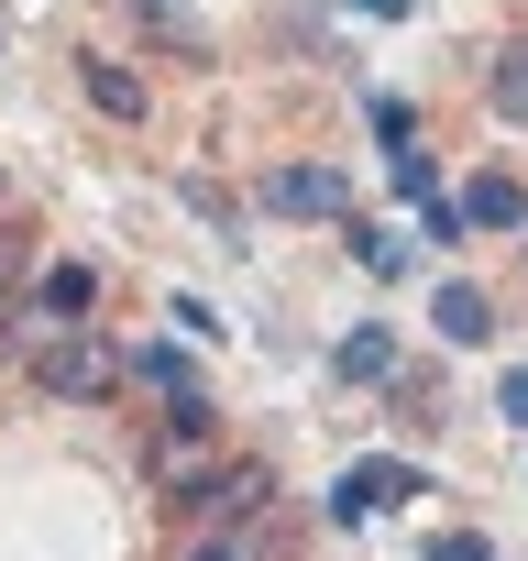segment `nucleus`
<instances>
[{
    "label": "nucleus",
    "instance_id": "obj_11",
    "mask_svg": "<svg viewBox=\"0 0 528 561\" xmlns=\"http://www.w3.org/2000/svg\"><path fill=\"white\" fill-rule=\"evenodd\" d=\"M353 253H364L375 275H397V264H408V242H397V231H364V220H353Z\"/></svg>",
    "mask_w": 528,
    "mask_h": 561
},
{
    "label": "nucleus",
    "instance_id": "obj_13",
    "mask_svg": "<svg viewBox=\"0 0 528 561\" xmlns=\"http://www.w3.org/2000/svg\"><path fill=\"white\" fill-rule=\"evenodd\" d=\"M429 561H495V550H484L473 528H451V539H429Z\"/></svg>",
    "mask_w": 528,
    "mask_h": 561
},
{
    "label": "nucleus",
    "instance_id": "obj_3",
    "mask_svg": "<svg viewBox=\"0 0 528 561\" xmlns=\"http://www.w3.org/2000/svg\"><path fill=\"white\" fill-rule=\"evenodd\" d=\"M408 495H429V473H418V462H353L331 506H342V517H375V506H408Z\"/></svg>",
    "mask_w": 528,
    "mask_h": 561
},
{
    "label": "nucleus",
    "instance_id": "obj_2",
    "mask_svg": "<svg viewBox=\"0 0 528 561\" xmlns=\"http://www.w3.org/2000/svg\"><path fill=\"white\" fill-rule=\"evenodd\" d=\"M264 209H298V220H353V187L331 165H276L264 176Z\"/></svg>",
    "mask_w": 528,
    "mask_h": 561
},
{
    "label": "nucleus",
    "instance_id": "obj_7",
    "mask_svg": "<svg viewBox=\"0 0 528 561\" xmlns=\"http://www.w3.org/2000/svg\"><path fill=\"white\" fill-rule=\"evenodd\" d=\"M331 364H342V386H397V342L386 331H342Z\"/></svg>",
    "mask_w": 528,
    "mask_h": 561
},
{
    "label": "nucleus",
    "instance_id": "obj_8",
    "mask_svg": "<svg viewBox=\"0 0 528 561\" xmlns=\"http://www.w3.org/2000/svg\"><path fill=\"white\" fill-rule=\"evenodd\" d=\"M429 320H440V342H495V309H484L473 287H440V309H429Z\"/></svg>",
    "mask_w": 528,
    "mask_h": 561
},
{
    "label": "nucleus",
    "instance_id": "obj_12",
    "mask_svg": "<svg viewBox=\"0 0 528 561\" xmlns=\"http://www.w3.org/2000/svg\"><path fill=\"white\" fill-rule=\"evenodd\" d=\"M495 408H506V430L528 440V364H506V386H495Z\"/></svg>",
    "mask_w": 528,
    "mask_h": 561
},
{
    "label": "nucleus",
    "instance_id": "obj_4",
    "mask_svg": "<svg viewBox=\"0 0 528 561\" xmlns=\"http://www.w3.org/2000/svg\"><path fill=\"white\" fill-rule=\"evenodd\" d=\"M89 309H100V275H89V264H45L34 320H45V331H89Z\"/></svg>",
    "mask_w": 528,
    "mask_h": 561
},
{
    "label": "nucleus",
    "instance_id": "obj_9",
    "mask_svg": "<svg viewBox=\"0 0 528 561\" xmlns=\"http://www.w3.org/2000/svg\"><path fill=\"white\" fill-rule=\"evenodd\" d=\"M495 111H506V122H528V45H506V56H495Z\"/></svg>",
    "mask_w": 528,
    "mask_h": 561
},
{
    "label": "nucleus",
    "instance_id": "obj_10",
    "mask_svg": "<svg viewBox=\"0 0 528 561\" xmlns=\"http://www.w3.org/2000/svg\"><path fill=\"white\" fill-rule=\"evenodd\" d=\"M89 100H100V111H111V122H133V111H144V89H133V78H122V67H89Z\"/></svg>",
    "mask_w": 528,
    "mask_h": 561
},
{
    "label": "nucleus",
    "instance_id": "obj_14",
    "mask_svg": "<svg viewBox=\"0 0 528 561\" xmlns=\"http://www.w3.org/2000/svg\"><path fill=\"white\" fill-rule=\"evenodd\" d=\"M187 561H253V550H242V539H209V550H187Z\"/></svg>",
    "mask_w": 528,
    "mask_h": 561
},
{
    "label": "nucleus",
    "instance_id": "obj_1",
    "mask_svg": "<svg viewBox=\"0 0 528 561\" xmlns=\"http://www.w3.org/2000/svg\"><path fill=\"white\" fill-rule=\"evenodd\" d=\"M23 375H34L45 397H100V386H111V353H100L89 331H67V342H23Z\"/></svg>",
    "mask_w": 528,
    "mask_h": 561
},
{
    "label": "nucleus",
    "instance_id": "obj_6",
    "mask_svg": "<svg viewBox=\"0 0 528 561\" xmlns=\"http://www.w3.org/2000/svg\"><path fill=\"white\" fill-rule=\"evenodd\" d=\"M451 209H462V231H517V220H528V198H517V176H473V187H462Z\"/></svg>",
    "mask_w": 528,
    "mask_h": 561
},
{
    "label": "nucleus",
    "instance_id": "obj_15",
    "mask_svg": "<svg viewBox=\"0 0 528 561\" xmlns=\"http://www.w3.org/2000/svg\"><path fill=\"white\" fill-rule=\"evenodd\" d=\"M353 12H375V23H397V12H408V0H353Z\"/></svg>",
    "mask_w": 528,
    "mask_h": 561
},
{
    "label": "nucleus",
    "instance_id": "obj_5",
    "mask_svg": "<svg viewBox=\"0 0 528 561\" xmlns=\"http://www.w3.org/2000/svg\"><path fill=\"white\" fill-rule=\"evenodd\" d=\"M276 484H264V462H231V473H209V484H187L176 506H198V517H242V506H264Z\"/></svg>",
    "mask_w": 528,
    "mask_h": 561
}]
</instances>
